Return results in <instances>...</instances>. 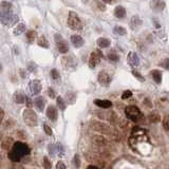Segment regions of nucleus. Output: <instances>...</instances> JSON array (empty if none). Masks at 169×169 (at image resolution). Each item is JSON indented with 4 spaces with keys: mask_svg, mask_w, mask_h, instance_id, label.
Masks as SVG:
<instances>
[{
    "mask_svg": "<svg viewBox=\"0 0 169 169\" xmlns=\"http://www.w3.org/2000/svg\"><path fill=\"white\" fill-rule=\"evenodd\" d=\"M125 112H126V115L127 117L130 118L131 121L133 122H137L140 121L141 118H142V112H141V110L138 109L137 106H128L126 107V110H125Z\"/></svg>",
    "mask_w": 169,
    "mask_h": 169,
    "instance_id": "423d86ee",
    "label": "nucleus"
},
{
    "mask_svg": "<svg viewBox=\"0 0 169 169\" xmlns=\"http://www.w3.org/2000/svg\"><path fill=\"white\" fill-rule=\"evenodd\" d=\"M97 79L99 82V84H102V86H106V87H108V86L110 85V82H111V76L105 71L99 72Z\"/></svg>",
    "mask_w": 169,
    "mask_h": 169,
    "instance_id": "9d476101",
    "label": "nucleus"
},
{
    "mask_svg": "<svg viewBox=\"0 0 169 169\" xmlns=\"http://www.w3.org/2000/svg\"><path fill=\"white\" fill-rule=\"evenodd\" d=\"M27 70L30 72H34L36 70V65L34 62H30L29 65H27Z\"/></svg>",
    "mask_w": 169,
    "mask_h": 169,
    "instance_id": "ea45409f",
    "label": "nucleus"
},
{
    "mask_svg": "<svg viewBox=\"0 0 169 169\" xmlns=\"http://www.w3.org/2000/svg\"><path fill=\"white\" fill-rule=\"evenodd\" d=\"M34 104H35L36 108L38 109V111H42L46 106V99L43 98L42 96H38V97L35 98Z\"/></svg>",
    "mask_w": 169,
    "mask_h": 169,
    "instance_id": "6ab92c4d",
    "label": "nucleus"
},
{
    "mask_svg": "<svg viewBox=\"0 0 169 169\" xmlns=\"http://www.w3.org/2000/svg\"><path fill=\"white\" fill-rule=\"evenodd\" d=\"M94 104L101 108H104V109H107V108L111 107V102L108 101V99H95Z\"/></svg>",
    "mask_w": 169,
    "mask_h": 169,
    "instance_id": "4be33fe9",
    "label": "nucleus"
},
{
    "mask_svg": "<svg viewBox=\"0 0 169 169\" xmlns=\"http://www.w3.org/2000/svg\"><path fill=\"white\" fill-rule=\"evenodd\" d=\"M131 95H132L131 91L127 90V91H125V92L123 93V95H122V98H123V99H127V98L131 97Z\"/></svg>",
    "mask_w": 169,
    "mask_h": 169,
    "instance_id": "4c0bfd02",
    "label": "nucleus"
},
{
    "mask_svg": "<svg viewBox=\"0 0 169 169\" xmlns=\"http://www.w3.org/2000/svg\"><path fill=\"white\" fill-rule=\"evenodd\" d=\"M48 94L51 98H55V91L52 89V88H49L48 89Z\"/></svg>",
    "mask_w": 169,
    "mask_h": 169,
    "instance_id": "37998d69",
    "label": "nucleus"
},
{
    "mask_svg": "<svg viewBox=\"0 0 169 169\" xmlns=\"http://www.w3.org/2000/svg\"><path fill=\"white\" fill-rule=\"evenodd\" d=\"M101 62V53L99 52H92L89 58V67L91 69H94L98 63Z\"/></svg>",
    "mask_w": 169,
    "mask_h": 169,
    "instance_id": "1a4fd4ad",
    "label": "nucleus"
},
{
    "mask_svg": "<svg viewBox=\"0 0 169 169\" xmlns=\"http://www.w3.org/2000/svg\"><path fill=\"white\" fill-rule=\"evenodd\" d=\"M88 168H97V166H96V165H90V166H88Z\"/></svg>",
    "mask_w": 169,
    "mask_h": 169,
    "instance_id": "864d4df0",
    "label": "nucleus"
},
{
    "mask_svg": "<svg viewBox=\"0 0 169 169\" xmlns=\"http://www.w3.org/2000/svg\"><path fill=\"white\" fill-rule=\"evenodd\" d=\"M90 126L94 131H97L99 133L105 134V135H112L113 130L111 129V127L108 126L107 124L102 123V122L98 121H91Z\"/></svg>",
    "mask_w": 169,
    "mask_h": 169,
    "instance_id": "7ed1b4c3",
    "label": "nucleus"
},
{
    "mask_svg": "<svg viewBox=\"0 0 169 169\" xmlns=\"http://www.w3.org/2000/svg\"><path fill=\"white\" fill-rule=\"evenodd\" d=\"M114 16L118 19H123L126 17V10L122 5H117L114 10Z\"/></svg>",
    "mask_w": 169,
    "mask_h": 169,
    "instance_id": "aec40b11",
    "label": "nucleus"
},
{
    "mask_svg": "<svg viewBox=\"0 0 169 169\" xmlns=\"http://www.w3.org/2000/svg\"><path fill=\"white\" fill-rule=\"evenodd\" d=\"M43 130H45L47 135H50V137L52 135V129H51V127H50L49 125H47V124L43 125Z\"/></svg>",
    "mask_w": 169,
    "mask_h": 169,
    "instance_id": "72a5a7b5",
    "label": "nucleus"
},
{
    "mask_svg": "<svg viewBox=\"0 0 169 169\" xmlns=\"http://www.w3.org/2000/svg\"><path fill=\"white\" fill-rule=\"evenodd\" d=\"M96 42H97V45H98L99 48H102V49L109 48L110 45H111V42H110V40L108 39V38H105V37H101V38H98Z\"/></svg>",
    "mask_w": 169,
    "mask_h": 169,
    "instance_id": "5701e85b",
    "label": "nucleus"
},
{
    "mask_svg": "<svg viewBox=\"0 0 169 169\" xmlns=\"http://www.w3.org/2000/svg\"><path fill=\"white\" fill-rule=\"evenodd\" d=\"M43 167L47 169H50L52 167V165H51V163H50L48 157H43Z\"/></svg>",
    "mask_w": 169,
    "mask_h": 169,
    "instance_id": "f704fd0d",
    "label": "nucleus"
},
{
    "mask_svg": "<svg viewBox=\"0 0 169 169\" xmlns=\"http://www.w3.org/2000/svg\"><path fill=\"white\" fill-rule=\"evenodd\" d=\"M20 74H21V77H22V78L26 77V75H24V71L22 70V69H20Z\"/></svg>",
    "mask_w": 169,
    "mask_h": 169,
    "instance_id": "603ef678",
    "label": "nucleus"
},
{
    "mask_svg": "<svg viewBox=\"0 0 169 169\" xmlns=\"http://www.w3.org/2000/svg\"><path fill=\"white\" fill-rule=\"evenodd\" d=\"M26 37L30 43H33L35 41L36 37H37V33H36V31H34V30H29V31H27L26 33Z\"/></svg>",
    "mask_w": 169,
    "mask_h": 169,
    "instance_id": "b1692460",
    "label": "nucleus"
},
{
    "mask_svg": "<svg viewBox=\"0 0 169 169\" xmlns=\"http://www.w3.org/2000/svg\"><path fill=\"white\" fill-rule=\"evenodd\" d=\"M148 118H149V121H150L151 123H154V124L159 123V122L161 121V116L157 114V112H152L151 114L148 116Z\"/></svg>",
    "mask_w": 169,
    "mask_h": 169,
    "instance_id": "c85d7f7f",
    "label": "nucleus"
},
{
    "mask_svg": "<svg viewBox=\"0 0 169 169\" xmlns=\"http://www.w3.org/2000/svg\"><path fill=\"white\" fill-rule=\"evenodd\" d=\"M68 27L74 31H79L82 29V22L75 12H70L68 17Z\"/></svg>",
    "mask_w": 169,
    "mask_h": 169,
    "instance_id": "20e7f679",
    "label": "nucleus"
},
{
    "mask_svg": "<svg viewBox=\"0 0 169 169\" xmlns=\"http://www.w3.org/2000/svg\"><path fill=\"white\" fill-rule=\"evenodd\" d=\"M26 32V24L24 23H18L17 27L14 30V35H20Z\"/></svg>",
    "mask_w": 169,
    "mask_h": 169,
    "instance_id": "bb28decb",
    "label": "nucleus"
},
{
    "mask_svg": "<svg viewBox=\"0 0 169 169\" xmlns=\"http://www.w3.org/2000/svg\"><path fill=\"white\" fill-rule=\"evenodd\" d=\"M37 45L41 47V48H45V49H48L49 48V42H48V39L45 37V36H40L37 40Z\"/></svg>",
    "mask_w": 169,
    "mask_h": 169,
    "instance_id": "a878e982",
    "label": "nucleus"
},
{
    "mask_svg": "<svg viewBox=\"0 0 169 169\" xmlns=\"http://www.w3.org/2000/svg\"><path fill=\"white\" fill-rule=\"evenodd\" d=\"M29 85H30V90H31V93L33 95H38L41 92L42 86H41V82L38 79L31 80Z\"/></svg>",
    "mask_w": 169,
    "mask_h": 169,
    "instance_id": "6e6552de",
    "label": "nucleus"
},
{
    "mask_svg": "<svg viewBox=\"0 0 169 169\" xmlns=\"http://www.w3.org/2000/svg\"><path fill=\"white\" fill-rule=\"evenodd\" d=\"M74 165H75L76 168H78L80 166V160H79V157L77 156V154L74 157Z\"/></svg>",
    "mask_w": 169,
    "mask_h": 169,
    "instance_id": "a19ab883",
    "label": "nucleus"
},
{
    "mask_svg": "<svg viewBox=\"0 0 169 169\" xmlns=\"http://www.w3.org/2000/svg\"><path fill=\"white\" fill-rule=\"evenodd\" d=\"M51 77L53 79H57L58 77H59V72L57 70H55V69H53V70L51 71Z\"/></svg>",
    "mask_w": 169,
    "mask_h": 169,
    "instance_id": "e433bc0d",
    "label": "nucleus"
},
{
    "mask_svg": "<svg viewBox=\"0 0 169 169\" xmlns=\"http://www.w3.org/2000/svg\"><path fill=\"white\" fill-rule=\"evenodd\" d=\"M114 1V0H102V2H106V3H112V2Z\"/></svg>",
    "mask_w": 169,
    "mask_h": 169,
    "instance_id": "3c124183",
    "label": "nucleus"
},
{
    "mask_svg": "<svg viewBox=\"0 0 169 169\" xmlns=\"http://www.w3.org/2000/svg\"><path fill=\"white\" fill-rule=\"evenodd\" d=\"M27 107H31L32 106V102H31V99H30V98H27Z\"/></svg>",
    "mask_w": 169,
    "mask_h": 169,
    "instance_id": "8fccbe9b",
    "label": "nucleus"
},
{
    "mask_svg": "<svg viewBox=\"0 0 169 169\" xmlns=\"http://www.w3.org/2000/svg\"><path fill=\"white\" fill-rule=\"evenodd\" d=\"M17 134H19L18 137H20V138H26V137H27L26 135H24V133H23L22 131H18V132H17Z\"/></svg>",
    "mask_w": 169,
    "mask_h": 169,
    "instance_id": "09e8293b",
    "label": "nucleus"
},
{
    "mask_svg": "<svg viewBox=\"0 0 169 169\" xmlns=\"http://www.w3.org/2000/svg\"><path fill=\"white\" fill-rule=\"evenodd\" d=\"M62 65L63 67H65V69L69 70V69L71 68H75L77 66V62L76 60L74 59L73 56H65L62 57Z\"/></svg>",
    "mask_w": 169,
    "mask_h": 169,
    "instance_id": "9b49d317",
    "label": "nucleus"
},
{
    "mask_svg": "<svg viewBox=\"0 0 169 169\" xmlns=\"http://www.w3.org/2000/svg\"><path fill=\"white\" fill-rule=\"evenodd\" d=\"M30 148L26 143L22 142H16L14 143V145L12 147V150L9 151V159L12 162H20V160L24 157L30 154Z\"/></svg>",
    "mask_w": 169,
    "mask_h": 169,
    "instance_id": "f257e3e1",
    "label": "nucleus"
},
{
    "mask_svg": "<svg viewBox=\"0 0 169 169\" xmlns=\"http://www.w3.org/2000/svg\"><path fill=\"white\" fill-rule=\"evenodd\" d=\"M146 131L144 130L143 128H141V127H134L133 129H132V132H131V135L133 137H142V135H145Z\"/></svg>",
    "mask_w": 169,
    "mask_h": 169,
    "instance_id": "393cba45",
    "label": "nucleus"
},
{
    "mask_svg": "<svg viewBox=\"0 0 169 169\" xmlns=\"http://www.w3.org/2000/svg\"><path fill=\"white\" fill-rule=\"evenodd\" d=\"M13 98L16 104H23V102H26V101H27V96L24 95L22 92H19V91L18 92H15Z\"/></svg>",
    "mask_w": 169,
    "mask_h": 169,
    "instance_id": "412c9836",
    "label": "nucleus"
},
{
    "mask_svg": "<svg viewBox=\"0 0 169 169\" xmlns=\"http://www.w3.org/2000/svg\"><path fill=\"white\" fill-rule=\"evenodd\" d=\"M151 76H152V78H153L154 82H157V84H160L161 80H162V74H161V72L157 71V70L151 71Z\"/></svg>",
    "mask_w": 169,
    "mask_h": 169,
    "instance_id": "cd10ccee",
    "label": "nucleus"
},
{
    "mask_svg": "<svg viewBox=\"0 0 169 169\" xmlns=\"http://www.w3.org/2000/svg\"><path fill=\"white\" fill-rule=\"evenodd\" d=\"M66 101H67L69 104H74L76 101V95L75 93L73 92H68L67 95H66Z\"/></svg>",
    "mask_w": 169,
    "mask_h": 169,
    "instance_id": "c756f323",
    "label": "nucleus"
},
{
    "mask_svg": "<svg viewBox=\"0 0 169 169\" xmlns=\"http://www.w3.org/2000/svg\"><path fill=\"white\" fill-rule=\"evenodd\" d=\"M13 145H14V141L12 137H5L1 142V148L5 151H10L12 149Z\"/></svg>",
    "mask_w": 169,
    "mask_h": 169,
    "instance_id": "2eb2a0df",
    "label": "nucleus"
},
{
    "mask_svg": "<svg viewBox=\"0 0 169 169\" xmlns=\"http://www.w3.org/2000/svg\"><path fill=\"white\" fill-rule=\"evenodd\" d=\"M132 73H133V75H134L135 77H137V78L138 80H140V82H144V80H145V79H144V77H143L142 75H141V73H138V72H137V71H132Z\"/></svg>",
    "mask_w": 169,
    "mask_h": 169,
    "instance_id": "58836bf2",
    "label": "nucleus"
},
{
    "mask_svg": "<svg viewBox=\"0 0 169 169\" xmlns=\"http://www.w3.org/2000/svg\"><path fill=\"white\" fill-rule=\"evenodd\" d=\"M163 125H164L165 129H169V116L167 115L164 118V122H163Z\"/></svg>",
    "mask_w": 169,
    "mask_h": 169,
    "instance_id": "79ce46f5",
    "label": "nucleus"
},
{
    "mask_svg": "<svg viewBox=\"0 0 169 169\" xmlns=\"http://www.w3.org/2000/svg\"><path fill=\"white\" fill-rule=\"evenodd\" d=\"M71 42L75 48H80V47L84 46L85 43V40L82 36L79 35H72L71 36Z\"/></svg>",
    "mask_w": 169,
    "mask_h": 169,
    "instance_id": "4468645a",
    "label": "nucleus"
},
{
    "mask_svg": "<svg viewBox=\"0 0 169 169\" xmlns=\"http://www.w3.org/2000/svg\"><path fill=\"white\" fill-rule=\"evenodd\" d=\"M108 58H109L111 62H117L118 60V55H116L115 53H110L108 55Z\"/></svg>",
    "mask_w": 169,
    "mask_h": 169,
    "instance_id": "c9c22d12",
    "label": "nucleus"
},
{
    "mask_svg": "<svg viewBox=\"0 0 169 169\" xmlns=\"http://www.w3.org/2000/svg\"><path fill=\"white\" fill-rule=\"evenodd\" d=\"M127 60H128L129 65L133 68L138 67V65H140V58H138L137 54L135 52H130L128 56H127Z\"/></svg>",
    "mask_w": 169,
    "mask_h": 169,
    "instance_id": "f8f14e48",
    "label": "nucleus"
},
{
    "mask_svg": "<svg viewBox=\"0 0 169 169\" xmlns=\"http://www.w3.org/2000/svg\"><path fill=\"white\" fill-rule=\"evenodd\" d=\"M56 102H57V107L59 108L60 110L66 109V102L62 96H58V97L56 98Z\"/></svg>",
    "mask_w": 169,
    "mask_h": 169,
    "instance_id": "7c9ffc66",
    "label": "nucleus"
},
{
    "mask_svg": "<svg viewBox=\"0 0 169 169\" xmlns=\"http://www.w3.org/2000/svg\"><path fill=\"white\" fill-rule=\"evenodd\" d=\"M114 33L116 35H122V36H124V35H126V29H124L123 27H121V26H116L114 27Z\"/></svg>",
    "mask_w": 169,
    "mask_h": 169,
    "instance_id": "473e14b6",
    "label": "nucleus"
},
{
    "mask_svg": "<svg viewBox=\"0 0 169 169\" xmlns=\"http://www.w3.org/2000/svg\"><path fill=\"white\" fill-rule=\"evenodd\" d=\"M56 168H57V169H59V168H62V169H65V168H66V165L63 164V163L59 162V163H57V165H56Z\"/></svg>",
    "mask_w": 169,
    "mask_h": 169,
    "instance_id": "de8ad7c7",
    "label": "nucleus"
},
{
    "mask_svg": "<svg viewBox=\"0 0 169 169\" xmlns=\"http://www.w3.org/2000/svg\"><path fill=\"white\" fill-rule=\"evenodd\" d=\"M0 21L5 26L9 24H14L18 21V17H16L11 11H0Z\"/></svg>",
    "mask_w": 169,
    "mask_h": 169,
    "instance_id": "39448f33",
    "label": "nucleus"
},
{
    "mask_svg": "<svg viewBox=\"0 0 169 169\" xmlns=\"http://www.w3.org/2000/svg\"><path fill=\"white\" fill-rule=\"evenodd\" d=\"M0 72H2V65H1V62H0Z\"/></svg>",
    "mask_w": 169,
    "mask_h": 169,
    "instance_id": "5fc2aeb1",
    "label": "nucleus"
},
{
    "mask_svg": "<svg viewBox=\"0 0 169 169\" xmlns=\"http://www.w3.org/2000/svg\"><path fill=\"white\" fill-rule=\"evenodd\" d=\"M151 7L152 10L156 11V12H161L162 10H164L165 3L163 2V0H152Z\"/></svg>",
    "mask_w": 169,
    "mask_h": 169,
    "instance_id": "f3484780",
    "label": "nucleus"
},
{
    "mask_svg": "<svg viewBox=\"0 0 169 169\" xmlns=\"http://www.w3.org/2000/svg\"><path fill=\"white\" fill-rule=\"evenodd\" d=\"M55 40H56V47H57L58 52H59V53H62V54L68 53L69 46H68L67 41L63 39V38L59 34L55 35Z\"/></svg>",
    "mask_w": 169,
    "mask_h": 169,
    "instance_id": "0eeeda50",
    "label": "nucleus"
},
{
    "mask_svg": "<svg viewBox=\"0 0 169 169\" xmlns=\"http://www.w3.org/2000/svg\"><path fill=\"white\" fill-rule=\"evenodd\" d=\"M92 143L97 146H106L108 144V141L102 135H93Z\"/></svg>",
    "mask_w": 169,
    "mask_h": 169,
    "instance_id": "dca6fc26",
    "label": "nucleus"
},
{
    "mask_svg": "<svg viewBox=\"0 0 169 169\" xmlns=\"http://www.w3.org/2000/svg\"><path fill=\"white\" fill-rule=\"evenodd\" d=\"M47 116L50 121L56 122L58 117V111L55 106H49L47 108Z\"/></svg>",
    "mask_w": 169,
    "mask_h": 169,
    "instance_id": "ddd939ff",
    "label": "nucleus"
},
{
    "mask_svg": "<svg viewBox=\"0 0 169 169\" xmlns=\"http://www.w3.org/2000/svg\"><path fill=\"white\" fill-rule=\"evenodd\" d=\"M1 137H2V135H1V133H0V140H1Z\"/></svg>",
    "mask_w": 169,
    "mask_h": 169,
    "instance_id": "6e6d98bb",
    "label": "nucleus"
},
{
    "mask_svg": "<svg viewBox=\"0 0 169 169\" xmlns=\"http://www.w3.org/2000/svg\"><path fill=\"white\" fill-rule=\"evenodd\" d=\"M0 7L3 11H11V9L13 7V4L9 1H2L1 3H0Z\"/></svg>",
    "mask_w": 169,
    "mask_h": 169,
    "instance_id": "2f4dec72",
    "label": "nucleus"
},
{
    "mask_svg": "<svg viewBox=\"0 0 169 169\" xmlns=\"http://www.w3.org/2000/svg\"><path fill=\"white\" fill-rule=\"evenodd\" d=\"M142 19H141L138 16H133L131 17V20H130V26H131L132 30H137L138 27L142 26Z\"/></svg>",
    "mask_w": 169,
    "mask_h": 169,
    "instance_id": "a211bd4d",
    "label": "nucleus"
},
{
    "mask_svg": "<svg viewBox=\"0 0 169 169\" xmlns=\"http://www.w3.org/2000/svg\"><path fill=\"white\" fill-rule=\"evenodd\" d=\"M162 65L164 66V68H166L169 71V58H166L164 62H162Z\"/></svg>",
    "mask_w": 169,
    "mask_h": 169,
    "instance_id": "49530a36",
    "label": "nucleus"
},
{
    "mask_svg": "<svg viewBox=\"0 0 169 169\" xmlns=\"http://www.w3.org/2000/svg\"><path fill=\"white\" fill-rule=\"evenodd\" d=\"M143 102H144V105H145V106H147V107H149V108L152 107V102H150V99H149V98H145Z\"/></svg>",
    "mask_w": 169,
    "mask_h": 169,
    "instance_id": "c03bdc74",
    "label": "nucleus"
},
{
    "mask_svg": "<svg viewBox=\"0 0 169 169\" xmlns=\"http://www.w3.org/2000/svg\"><path fill=\"white\" fill-rule=\"evenodd\" d=\"M22 117L26 125L29 127H36L38 124V117L37 114L34 112V110H32L31 108H27L23 110L22 112Z\"/></svg>",
    "mask_w": 169,
    "mask_h": 169,
    "instance_id": "f03ea898",
    "label": "nucleus"
},
{
    "mask_svg": "<svg viewBox=\"0 0 169 169\" xmlns=\"http://www.w3.org/2000/svg\"><path fill=\"white\" fill-rule=\"evenodd\" d=\"M3 118H4V111L2 108H0V126H1L2 122H3Z\"/></svg>",
    "mask_w": 169,
    "mask_h": 169,
    "instance_id": "a18cd8bd",
    "label": "nucleus"
},
{
    "mask_svg": "<svg viewBox=\"0 0 169 169\" xmlns=\"http://www.w3.org/2000/svg\"><path fill=\"white\" fill-rule=\"evenodd\" d=\"M82 1H84V2H86V1H88V0H82Z\"/></svg>",
    "mask_w": 169,
    "mask_h": 169,
    "instance_id": "4d7b16f0",
    "label": "nucleus"
}]
</instances>
